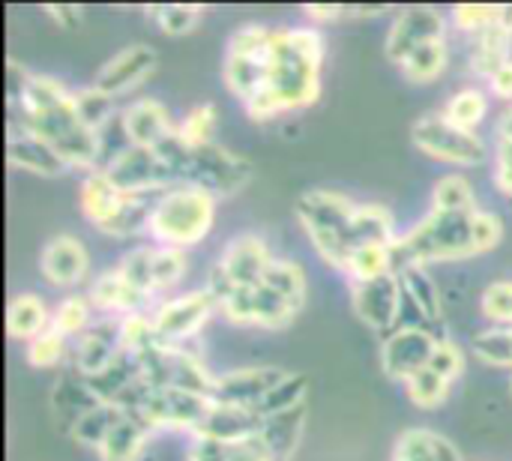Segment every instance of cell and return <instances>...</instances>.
Here are the masks:
<instances>
[{
  "mask_svg": "<svg viewBox=\"0 0 512 461\" xmlns=\"http://www.w3.org/2000/svg\"><path fill=\"white\" fill-rule=\"evenodd\" d=\"M102 171L123 195H150V192H165L177 186L171 168L153 147L126 144L102 165Z\"/></svg>",
  "mask_w": 512,
  "mask_h": 461,
  "instance_id": "30bf717a",
  "label": "cell"
},
{
  "mask_svg": "<svg viewBox=\"0 0 512 461\" xmlns=\"http://www.w3.org/2000/svg\"><path fill=\"white\" fill-rule=\"evenodd\" d=\"M432 210L444 213H477L480 201L468 177L462 174H447L432 186Z\"/></svg>",
  "mask_w": 512,
  "mask_h": 461,
  "instance_id": "74e56055",
  "label": "cell"
},
{
  "mask_svg": "<svg viewBox=\"0 0 512 461\" xmlns=\"http://www.w3.org/2000/svg\"><path fill=\"white\" fill-rule=\"evenodd\" d=\"M189 273V255L183 249H168L153 243V291L156 297L171 294Z\"/></svg>",
  "mask_w": 512,
  "mask_h": 461,
  "instance_id": "7bdbcfd3",
  "label": "cell"
},
{
  "mask_svg": "<svg viewBox=\"0 0 512 461\" xmlns=\"http://www.w3.org/2000/svg\"><path fill=\"white\" fill-rule=\"evenodd\" d=\"M510 390H512V378H510Z\"/></svg>",
  "mask_w": 512,
  "mask_h": 461,
  "instance_id": "003e7915",
  "label": "cell"
},
{
  "mask_svg": "<svg viewBox=\"0 0 512 461\" xmlns=\"http://www.w3.org/2000/svg\"><path fill=\"white\" fill-rule=\"evenodd\" d=\"M48 405H51L54 420H57L66 432H72V426H75L87 411H93V408L99 405V399H96V393L90 390L87 375H81L78 369H69V372H63V375L54 381L51 396H48Z\"/></svg>",
  "mask_w": 512,
  "mask_h": 461,
  "instance_id": "7402d4cb",
  "label": "cell"
},
{
  "mask_svg": "<svg viewBox=\"0 0 512 461\" xmlns=\"http://www.w3.org/2000/svg\"><path fill=\"white\" fill-rule=\"evenodd\" d=\"M498 24L512 36V6H498Z\"/></svg>",
  "mask_w": 512,
  "mask_h": 461,
  "instance_id": "03108f58",
  "label": "cell"
},
{
  "mask_svg": "<svg viewBox=\"0 0 512 461\" xmlns=\"http://www.w3.org/2000/svg\"><path fill=\"white\" fill-rule=\"evenodd\" d=\"M159 63V54L153 45H144V42H135V45H126L123 51H117L99 72H96V87L105 90L108 96H123L129 90H135L138 84H144L153 69Z\"/></svg>",
  "mask_w": 512,
  "mask_h": 461,
  "instance_id": "e0dca14e",
  "label": "cell"
},
{
  "mask_svg": "<svg viewBox=\"0 0 512 461\" xmlns=\"http://www.w3.org/2000/svg\"><path fill=\"white\" fill-rule=\"evenodd\" d=\"M231 459V447L228 444H219L213 438H204V435H195L189 441V450H186V461H228Z\"/></svg>",
  "mask_w": 512,
  "mask_h": 461,
  "instance_id": "91938a15",
  "label": "cell"
},
{
  "mask_svg": "<svg viewBox=\"0 0 512 461\" xmlns=\"http://www.w3.org/2000/svg\"><path fill=\"white\" fill-rule=\"evenodd\" d=\"M264 285H270L273 291H279L282 297H288L294 306H306V291H309V282H306V273L297 261H288V258H273L267 276H264Z\"/></svg>",
  "mask_w": 512,
  "mask_h": 461,
  "instance_id": "f6af8a7d",
  "label": "cell"
},
{
  "mask_svg": "<svg viewBox=\"0 0 512 461\" xmlns=\"http://www.w3.org/2000/svg\"><path fill=\"white\" fill-rule=\"evenodd\" d=\"M399 237L396 231V216L384 207V204H357L354 222H351V246H393Z\"/></svg>",
  "mask_w": 512,
  "mask_h": 461,
  "instance_id": "1f68e13d",
  "label": "cell"
},
{
  "mask_svg": "<svg viewBox=\"0 0 512 461\" xmlns=\"http://www.w3.org/2000/svg\"><path fill=\"white\" fill-rule=\"evenodd\" d=\"M273 264L270 246L261 234H237L225 243L219 261L213 264L234 288H255L264 282L267 270Z\"/></svg>",
  "mask_w": 512,
  "mask_h": 461,
  "instance_id": "5bb4252c",
  "label": "cell"
},
{
  "mask_svg": "<svg viewBox=\"0 0 512 461\" xmlns=\"http://www.w3.org/2000/svg\"><path fill=\"white\" fill-rule=\"evenodd\" d=\"M429 369L438 372L441 378H447L450 384H456L465 375V351L450 336H441L435 345V354L429 360Z\"/></svg>",
  "mask_w": 512,
  "mask_h": 461,
  "instance_id": "11a10c76",
  "label": "cell"
},
{
  "mask_svg": "<svg viewBox=\"0 0 512 461\" xmlns=\"http://www.w3.org/2000/svg\"><path fill=\"white\" fill-rule=\"evenodd\" d=\"M216 201L210 192L195 186H171L159 195L153 219H150V240L156 246L183 249L201 246L213 225H216Z\"/></svg>",
  "mask_w": 512,
  "mask_h": 461,
  "instance_id": "8992f818",
  "label": "cell"
},
{
  "mask_svg": "<svg viewBox=\"0 0 512 461\" xmlns=\"http://www.w3.org/2000/svg\"><path fill=\"white\" fill-rule=\"evenodd\" d=\"M288 375V369L282 366H243V369H231L216 375L213 384V402H225V405H240V408H258L264 402V396Z\"/></svg>",
  "mask_w": 512,
  "mask_h": 461,
  "instance_id": "9a60e30c",
  "label": "cell"
},
{
  "mask_svg": "<svg viewBox=\"0 0 512 461\" xmlns=\"http://www.w3.org/2000/svg\"><path fill=\"white\" fill-rule=\"evenodd\" d=\"M303 432H306V405L264 417L255 438L264 444V450L273 456V461H291L303 441Z\"/></svg>",
  "mask_w": 512,
  "mask_h": 461,
  "instance_id": "cb8c5ba5",
  "label": "cell"
},
{
  "mask_svg": "<svg viewBox=\"0 0 512 461\" xmlns=\"http://www.w3.org/2000/svg\"><path fill=\"white\" fill-rule=\"evenodd\" d=\"M6 159L12 168L36 177H63L66 171H72L51 144H45L36 132H30L21 123H9L6 129Z\"/></svg>",
  "mask_w": 512,
  "mask_h": 461,
  "instance_id": "ac0fdd59",
  "label": "cell"
},
{
  "mask_svg": "<svg viewBox=\"0 0 512 461\" xmlns=\"http://www.w3.org/2000/svg\"><path fill=\"white\" fill-rule=\"evenodd\" d=\"M45 12H48V18H54L60 27H72V24L81 21V9H75V6H48Z\"/></svg>",
  "mask_w": 512,
  "mask_h": 461,
  "instance_id": "e7e4bbea",
  "label": "cell"
},
{
  "mask_svg": "<svg viewBox=\"0 0 512 461\" xmlns=\"http://www.w3.org/2000/svg\"><path fill=\"white\" fill-rule=\"evenodd\" d=\"M156 150L165 159V165L171 168L177 186H195V189L210 192L213 198H231V195L243 192L252 180L249 159L231 153L228 147H222L216 141L204 144V147H192L174 132Z\"/></svg>",
  "mask_w": 512,
  "mask_h": 461,
  "instance_id": "3957f363",
  "label": "cell"
},
{
  "mask_svg": "<svg viewBox=\"0 0 512 461\" xmlns=\"http://www.w3.org/2000/svg\"><path fill=\"white\" fill-rule=\"evenodd\" d=\"M39 273L51 288H78L90 276V252L72 234H57L39 255Z\"/></svg>",
  "mask_w": 512,
  "mask_h": 461,
  "instance_id": "2e32d148",
  "label": "cell"
},
{
  "mask_svg": "<svg viewBox=\"0 0 512 461\" xmlns=\"http://www.w3.org/2000/svg\"><path fill=\"white\" fill-rule=\"evenodd\" d=\"M216 123H219L216 105L201 102V105H195V108H189V111L183 114V120L177 123V135H180L186 144H192V147H204V144H213Z\"/></svg>",
  "mask_w": 512,
  "mask_h": 461,
  "instance_id": "c3c4849f",
  "label": "cell"
},
{
  "mask_svg": "<svg viewBox=\"0 0 512 461\" xmlns=\"http://www.w3.org/2000/svg\"><path fill=\"white\" fill-rule=\"evenodd\" d=\"M228 461H273V456L264 450V444L258 438H249V441L231 447V459Z\"/></svg>",
  "mask_w": 512,
  "mask_h": 461,
  "instance_id": "94428289",
  "label": "cell"
},
{
  "mask_svg": "<svg viewBox=\"0 0 512 461\" xmlns=\"http://www.w3.org/2000/svg\"><path fill=\"white\" fill-rule=\"evenodd\" d=\"M120 126L129 144L135 147H159L177 132L171 111L159 99H135L120 111Z\"/></svg>",
  "mask_w": 512,
  "mask_h": 461,
  "instance_id": "ffe728a7",
  "label": "cell"
},
{
  "mask_svg": "<svg viewBox=\"0 0 512 461\" xmlns=\"http://www.w3.org/2000/svg\"><path fill=\"white\" fill-rule=\"evenodd\" d=\"M9 123H21L30 132H36L75 171L90 174L102 168V135L84 123V117L75 108L72 90L51 75H33L21 108L9 111Z\"/></svg>",
  "mask_w": 512,
  "mask_h": 461,
  "instance_id": "7a4b0ae2",
  "label": "cell"
},
{
  "mask_svg": "<svg viewBox=\"0 0 512 461\" xmlns=\"http://www.w3.org/2000/svg\"><path fill=\"white\" fill-rule=\"evenodd\" d=\"M117 273L126 282H132L138 291H144L147 297L156 300V291H153V246H135V249H129L120 258Z\"/></svg>",
  "mask_w": 512,
  "mask_h": 461,
  "instance_id": "f907efd6",
  "label": "cell"
},
{
  "mask_svg": "<svg viewBox=\"0 0 512 461\" xmlns=\"http://www.w3.org/2000/svg\"><path fill=\"white\" fill-rule=\"evenodd\" d=\"M120 417H123V411L117 408V405H108V402H99L93 411H87L75 426H72V438L78 441V444H84V447H90V450H99V444L108 438V432L120 423Z\"/></svg>",
  "mask_w": 512,
  "mask_h": 461,
  "instance_id": "b9f144b4",
  "label": "cell"
},
{
  "mask_svg": "<svg viewBox=\"0 0 512 461\" xmlns=\"http://www.w3.org/2000/svg\"><path fill=\"white\" fill-rule=\"evenodd\" d=\"M471 351L480 363L512 372V327H486L474 336Z\"/></svg>",
  "mask_w": 512,
  "mask_h": 461,
  "instance_id": "ee69618b",
  "label": "cell"
},
{
  "mask_svg": "<svg viewBox=\"0 0 512 461\" xmlns=\"http://www.w3.org/2000/svg\"><path fill=\"white\" fill-rule=\"evenodd\" d=\"M159 345V333L153 327L150 312H138V315H126L123 318V351L129 354H144L147 348Z\"/></svg>",
  "mask_w": 512,
  "mask_h": 461,
  "instance_id": "db71d44e",
  "label": "cell"
},
{
  "mask_svg": "<svg viewBox=\"0 0 512 461\" xmlns=\"http://www.w3.org/2000/svg\"><path fill=\"white\" fill-rule=\"evenodd\" d=\"M495 186L512 201V105L498 117V132H495Z\"/></svg>",
  "mask_w": 512,
  "mask_h": 461,
  "instance_id": "f5cc1de1",
  "label": "cell"
},
{
  "mask_svg": "<svg viewBox=\"0 0 512 461\" xmlns=\"http://www.w3.org/2000/svg\"><path fill=\"white\" fill-rule=\"evenodd\" d=\"M93 303L90 297H81V294H72L66 300H60L51 312V330H57L60 336H66L69 342L81 339L90 327H93Z\"/></svg>",
  "mask_w": 512,
  "mask_h": 461,
  "instance_id": "f35d334b",
  "label": "cell"
},
{
  "mask_svg": "<svg viewBox=\"0 0 512 461\" xmlns=\"http://www.w3.org/2000/svg\"><path fill=\"white\" fill-rule=\"evenodd\" d=\"M201 15H204L201 6H156V9H153L156 24H159L168 36L192 33L195 24L201 21Z\"/></svg>",
  "mask_w": 512,
  "mask_h": 461,
  "instance_id": "9f6ffc18",
  "label": "cell"
},
{
  "mask_svg": "<svg viewBox=\"0 0 512 461\" xmlns=\"http://www.w3.org/2000/svg\"><path fill=\"white\" fill-rule=\"evenodd\" d=\"M72 96H75V108H78V114L84 117V123L102 135V129H105L108 120L114 117V96H108V93L99 90L96 84L78 87V90H72Z\"/></svg>",
  "mask_w": 512,
  "mask_h": 461,
  "instance_id": "681fc988",
  "label": "cell"
},
{
  "mask_svg": "<svg viewBox=\"0 0 512 461\" xmlns=\"http://www.w3.org/2000/svg\"><path fill=\"white\" fill-rule=\"evenodd\" d=\"M405 393H408L411 405H417V408H423V411H432V408H441V405L450 399L453 384H450L447 378H441L438 372L423 369V372H417V375L405 384Z\"/></svg>",
  "mask_w": 512,
  "mask_h": 461,
  "instance_id": "7dc6e473",
  "label": "cell"
},
{
  "mask_svg": "<svg viewBox=\"0 0 512 461\" xmlns=\"http://www.w3.org/2000/svg\"><path fill=\"white\" fill-rule=\"evenodd\" d=\"M306 396H309V375H303V372H288V375L264 396V402L255 408V414L264 420V417H273V414H282V411H294V408L306 405Z\"/></svg>",
  "mask_w": 512,
  "mask_h": 461,
  "instance_id": "ab89813d",
  "label": "cell"
},
{
  "mask_svg": "<svg viewBox=\"0 0 512 461\" xmlns=\"http://www.w3.org/2000/svg\"><path fill=\"white\" fill-rule=\"evenodd\" d=\"M24 357L33 369H57L60 363L72 360V342L57 330H45L42 336L24 345Z\"/></svg>",
  "mask_w": 512,
  "mask_h": 461,
  "instance_id": "bcb514c9",
  "label": "cell"
},
{
  "mask_svg": "<svg viewBox=\"0 0 512 461\" xmlns=\"http://www.w3.org/2000/svg\"><path fill=\"white\" fill-rule=\"evenodd\" d=\"M489 90H492V96H498L501 102H510L512 105V60L510 63H504V66L489 78Z\"/></svg>",
  "mask_w": 512,
  "mask_h": 461,
  "instance_id": "6125c7cd",
  "label": "cell"
},
{
  "mask_svg": "<svg viewBox=\"0 0 512 461\" xmlns=\"http://www.w3.org/2000/svg\"><path fill=\"white\" fill-rule=\"evenodd\" d=\"M123 354V318H96L93 327L72 342V369L81 375L102 372L111 360Z\"/></svg>",
  "mask_w": 512,
  "mask_h": 461,
  "instance_id": "d6986e66",
  "label": "cell"
},
{
  "mask_svg": "<svg viewBox=\"0 0 512 461\" xmlns=\"http://www.w3.org/2000/svg\"><path fill=\"white\" fill-rule=\"evenodd\" d=\"M141 378L144 384L156 390H186L201 393L213 399L216 375L204 366V360L189 345H153L144 354H138Z\"/></svg>",
  "mask_w": 512,
  "mask_h": 461,
  "instance_id": "52a82bcc",
  "label": "cell"
},
{
  "mask_svg": "<svg viewBox=\"0 0 512 461\" xmlns=\"http://www.w3.org/2000/svg\"><path fill=\"white\" fill-rule=\"evenodd\" d=\"M501 240H504V222L495 213L480 210L477 219H474V246H477V255H486V252L498 249Z\"/></svg>",
  "mask_w": 512,
  "mask_h": 461,
  "instance_id": "680465c9",
  "label": "cell"
},
{
  "mask_svg": "<svg viewBox=\"0 0 512 461\" xmlns=\"http://www.w3.org/2000/svg\"><path fill=\"white\" fill-rule=\"evenodd\" d=\"M87 297L93 303V309L105 318H126V315H138V312H147L156 300L147 297L144 291H138L132 282H126L117 267L114 270H105L99 273L90 288H87Z\"/></svg>",
  "mask_w": 512,
  "mask_h": 461,
  "instance_id": "44dd1931",
  "label": "cell"
},
{
  "mask_svg": "<svg viewBox=\"0 0 512 461\" xmlns=\"http://www.w3.org/2000/svg\"><path fill=\"white\" fill-rule=\"evenodd\" d=\"M393 246H381V243H372V246H360L351 252L348 264H345V276L354 282H369V279H378L384 273H393Z\"/></svg>",
  "mask_w": 512,
  "mask_h": 461,
  "instance_id": "60d3db41",
  "label": "cell"
},
{
  "mask_svg": "<svg viewBox=\"0 0 512 461\" xmlns=\"http://www.w3.org/2000/svg\"><path fill=\"white\" fill-rule=\"evenodd\" d=\"M270 39H273V36H270ZM267 54H270V51H267ZM267 54H264V57L225 54L222 78H225L228 90H231L243 105L267 87Z\"/></svg>",
  "mask_w": 512,
  "mask_h": 461,
  "instance_id": "4dcf8cb0",
  "label": "cell"
},
{
  "mask_svg": "<svg viewBox=\"0 0 512 461\" xmlns=\"http://www.w3.org/2000/svg\"><path fill=\"white\" fill-rule=\"evenodd\" d=\"M396 273H399L402 288H405V297H408V303L417 309L420 321H423L429 330L447 336V333H444V306H441V294H438V285H435L429 267H402V270H396Z\"/></svg>",
  "mask_w": 512,
  "mask_h": 461,
  "instance_id": "d4e9b609",
  "label": "cell"
},
{
  "mask_svg": "<svg viewBox=\"0 0 512 461\" xmlns=\"http://www.w3.org/2000/svg\"><path fill=\"white\" fill-rule=\"evenodd\" d=\"M390 461H462V453L441 432L417 426V429H405L396 438Z\"/></svg>",
  "mask_w": 512,
  "mask_h": 461,
  "instance_id": "484cf974",
  "label": "cell"
},
{
  "mask_svg": "<svg viewBox=\"0 0 512 461\" xmlns=\"http://www.w3.org/2000/svg\"><path fill=\"white\" fill-rule=\"evenodd\" d=\"M351 306L357 312V318L372 327L375 333L390 336L393 330H399L402 321V309H405V288L399 273H384L378 279L369 282H354L351 285Z\"/></svg>",
  "mask_w": 512,
  "mask_h": 461,
  "instance_id": "8fae6325",
  "label": "cell"
},
{
  "mask_svg": "<svg viewBox=\"0 0 512 461\" xmlns=\"http://www.w3.org/2000/svg\"><path fill=\"white\" fill-rule=\"evenodd\" d=\"M411 144L423 156L447 162V165H459V168H477L486 159V144L480 132L459 129L441 111L423 114L411 126Z\"/></svg>",
  "mask_w": 512,
  "mask_h": 461,
  "instance_id": "ba28073f",
  "label": "cell"
},
{
  "mask_svg": "<svg viewBox=\"0 0 512 461\" xmlns=\"http://www.w3.org/2000/svg\"><path fill=\"white\" fill-rule=\"evenodd\" d=\"M159 195H162V192H150V195H123L117 213H114L99 231L108 234V237H117V240H129V237L150 234V219H153V210H156Z\"/></svg>",
  "mask_w": 512,
  "mask_h": 461,
  "instance_id": "f1b7e54d",
  "label": "cell"
},
{
  "mask_svg": "<svg viewBox=\"0 0 512 461\" xmlns=\"http://www.w3.org/2000/svg\"><path fill=\"white\" fill-rule=\"evenodd\" d=\"M512 51V36L495 21L492 27H486L483 33L471 36V69L480 78H492L504 63H510Z\"/></svg>",
  "mask_w": 512,
  "mask_h": 461,
  "instance_id": "d6a6232c",
  "label": "cell"
},
{
  "mask_svg": "<svg viewBox=\"0 0 512 461\" xmlns=\"http://www.w3.org/2000/svg\"><path fill=\"white\" fill-rule=\"evenodd\" d=\"M153 432L138 423L135 417H120V423L108 432V438L99 444L96 456L99 461H141Z\"/></svg>",
  "mask_w": 512,
  "mask_h": 461,
  "instance_id": "f546056e",
  "label": "cell"
},
{
  "mask_svg": "<svg viewBox=\"0 0 512 461\" xmlns=\"http://www.w3.org/2000/svg\"><path fill=\"white\" fill-rule=\"evenodd\" d=\"M306 15L315 27V24H327V21H339L342 15H351V9H345V6H306Z\"/></svg>",
  "mask_w": 512,
  "mask_h": 461,
  "instance_id": "be15d7a7",
  "label": "cell"
},
{
  "mask_svg": "<svg viewBox=\"0 0 512 461\" xmlns=\"http://www.w3.org/2000/svg\"><path fill=\"white\" fill-rule=\"evenodd\" d=\"M297 315H300V306H294L288 297H282V294L273 291L270 285L261 282V285L252 288V318H255V327L282 330V327H288Z\"/></svg>",
  "mask_w": 512,
  "mask_h": 461,
  "instance_id": "e575fe53",
  "label": "cell"
},
{
  "mask_svg": "<svg viewBox=\"0 0 512 461\" xmlns=\"http://www.w3.org/2000/svg\"><path fill=\"white\" fill-rule=\"evenodd\" d=\"M51 312L48 303L39 294H18L6 306V330L18 342H33L45 330H51Z\"/></svg>",
  "mask_w": 512,
  "mask_h": 461,
  "instance_id": "4316f807",
  "label": "cell"
},
{
  "mask_svg": "<svg viewBox=\"0 0 512 461\" xmlns=\"http://www.w3.org/2000/svg\"><path fill=\"white\" fill-rule=\"evenodd\" d=\"M294 213L321 261L342 273L354 252L351 222L357 213V201L333 189H312L297 198Z\"/></svg>",
  "mask_w": 512,
  "mask_h": 461,
  "instance_id": "5b68a950",
  "label": "cell"
},
{
  "mask_svg": "<svg viewBox=\"0 0 512 461\" xmlns=\"http://www.w3.org/2000/svg\"><path fill=\"white\" fill-rule=\"evenodd\" d=\"M441 333L423 327V324H405L384 336L381 345V369L390 381L408 384L417 372L429 369V360L435 354Z\"/></svg>",
  "mask_w": 512,
  "mask_h": 461,
  "instance_id": "7c38bea8",
  "label": "cell"
},
{
  "mask_svg": "<svg viewBox=\"0 0 512 461\" xmlns=\"http://www.w3.org/2000/svg\"><path fill=\"white\" fill-rule=\"evenodd\" d=\"M261 429V417L252 408H240V405H225V402H213L198 435L213 438L219 444H243L249 438H255ZM195 438V435H192Z\"/></svg>",
  "mask_w": 512,
  "mask_h": 461,
  "instance_id": "603a6c76",
  "label": "cell"
},
{
  "mask_svg": "<svg viewBox=\"0 0 512 461\" xmlns=\"http://www.w3.org/2000/svg\"><path fill=\"white\" fill-rule=\"evenodd\" d=\"M450 21L456 30L468 33V36H477L483 33L486 27H492L498 21V6H474V3H465V6H456L450 12Z\"/></svg>",
  "mask_w": 512,
  "mask_h": 461,
  "instance_id": "6f0895ef",
  "label": "cell"
},
{
  "mask_svg": "<svg viewBox=\"0 0 512 461\" xmlns=\"http://www.w3.org/2000/svg\"><path fill=\"white\" fill-rule=\"evenodd\" d=\"M447 66H450V45H447V39H441V42H429V45H420L417 51H411L399 69L405 72L408 81L429 84V81H438L447 72Z\"/></svg>",
  "mask_w": 512,
  "mask_h": 461,
  "instance_id": "d590c367",
  "label": "cell"
},
{
  "mask_svg": "<svg viewBox=\"0 0 512 461\" xmlns=\"http://www.w3.org/2000/svg\"><path fill=\"white\" fill-rule=\"evenodd\" d=\"M216 312H219L216 297L207 288H198V291H186L177 297H162L150 309V318H153V327L159 333V342L186 345L207 327V321Z\"/></svg>",
  "mask_w": 512,
  "mask_h": 461,
  "instance_id": "9c48e42d",
  "label": "cell"
},
{
  "mask_svg": "<svg viewBox=\"0 0 512 461\" xmlns=\"http://www.w3.org/2000/svg\"><path fill=\"white\" fill-rule=\"evenodd\" d=\"M483 210V207H480ZM477 210V213H480ZM477 213H444L429 210L414 228L396 237L393 243V267H432L465 261L477 255L474 246V219Z\"/></svg>",
  "mask_w": 512,
  "mask_h": 461,
  "instance_id": "277c9868",
  "label": "cell"
},
{
  "mask_svg": "<svg viewBox=\"0 0 512 461\" xmlns=\"http://www.w3.org/2000/svg\"><path fill=\"white\" fill-rule=\"evenodd\" d=\"M441 114L450 120V123H456L459 129H471V132H477V126L486 120V114H489V93L483 90V87H462V90H456L450 99H447V105L441 108Z\"/></svg>",
  "mask_w": 512,
  "mask_h": 461,
  "instance_id": "8d00e7d4",
  "label": "cell"
},
{
  "mask_svg": "<svg viewBox=\"0 0 512 461\" xmlns=\"http://www.w3.org/2000/svg\"><path fill=\"white\" fill-rule=\"evenodd\" d=\"M324 36L318 27L273 30L267 54V87L246 102V114L258 123L309 108L321 96Z\"/></svg>",
  "mask_w": 512,
  "mask_h": 461,
  "instance_id": "6da1fadb",
  "label": "cell"
},
{
  "mask_svg": "<svg viewBox=\"0 0 512 461\" xmlns=\"http://www.w3.org/2000/svg\"><path fill=\"white\" fill-rule=\"evenodd\" d=\"M141 378V366H138V357L123 351L117 360H111L102 372L90 375L87 384L90 390L96 393L99 402H108V405H117L123 399V393Z\"/></svg>",
  "mask_w": 512,
  "mask_h": 461,
  "instance_id": "836d02e7",
  "label": "cell"
},
{
  "mask_svg": "<svg viewBox=\"0 0 512 461\" xmlns=\"http://www.w3.org/2000/svg\"><path fill=\"white\" fill-rule=\"evenodd\" d=\"M123 201V192L108 180V174L102 168L90 171L81 183V192H78V204H81V213L84 219L99 231L120 207Z\"/></svg>",
  "mask_w": 512,
  "mask_h": 461,
  "instance_id": "83f0119b",
  "label": "cell"
},
{
  "mask_svg": "<svg viewBox=\"0 0 512 461\" xmlns=\"http://www.w3.org/2000/svg\"><path fill=\"white\" fill-rule=\"evenodd\" d=\"M480 312L492 327H512V279H498L483 288Z\"/></svg>",
  "mask_w": 512,
  "mask_h": 461,
  "instance_id": "816d5d0a",
  "label": "cell"
},
{
  "mask_svg": "<svg viewBox=\"0 0 512 461\" xmlns=\"http://www.w3.org/2000/svg\"><path fill=\"white\" fill-rule=\"evenodd\" d=\"M447 33H450V18L441 9L414 6V9H405L396 15V21L390 24V33H387L384 51L396 66H402L411 51H417L420 45H429V42H441V39H447Z\"/></svg>",
  "mask_w": 512,
  "mask_h": 461,
  "instance_id": "4fadbf2b",
  "label": "cell"
}]
</instances>
